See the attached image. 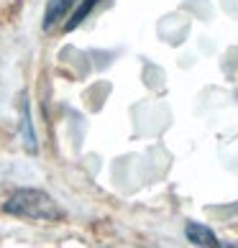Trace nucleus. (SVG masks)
Wrapping results in <instances>:
<instances>
[{
  "instance_id": "6",
  "label": "nucleus",
  "mask_w": 238,
  "mask_h": 248,
  "mask_svg": "<svg viewBox=\"0 0 238 248\" xmlns=\"http://www.w3.org/2000/svg\"><path fill=\"white\" fill-rule=\"evenodd\" d=\"M218 248H238V243H218Z\"/></svg>"
},
{
  "instance_id": "3",
  "label": "nucleus",
  "mask_w": 238,
  "mask_h": 248,
  "mask_svg": "<svg viewBox=\"0 0 238 248\" xmlns=\"http://www.w3.org/2000/svg\"><path fill=\"white\" fill-rule=\"evenodd\" d=\"M77 0H49L47 5V13H44V29H51V26H57L64 16H67V11L72 5H75Z\"/></svg>"
},
{
  "instance_id": "1",
  "label": "nucleus",
  "mask_w": 238,
  "mask_h": 248,
  "mask_svg": "<svg viewBox=\"0 0 238 248\" xmlns=\"http://www.w3.org/2000/svg\"><path fill=\"white\" fill-rule=\"evenodd\" d=\"M3 210L13 217H26V220H54L64 217V210L54 202L51 195H47L44 189H18L5 200Z\"/></svg>"
},
{
  "instance_id": "4",
  "label": "nucleus",
  "mask_w": 238,
  "mask_h": 248,
  "mask_svg": "<svg viewBox=\"0 0 238 248\" xmlns=\"http://www.w3.org/2000/svg\"><path fill=\"white\" fill-rule=\"evenodd\" d=\"M97 5V0H79V5L75 8V13H72V18L67 21V26H64V29L67 31H72V29H77V26L85 21V18L93 13V8Z\"/></svg>"
},
{
  "instance_id": "2",
  "label": "nucleus",
  "mask_w": 238,
  "mask_h": 248,
  "mask_svg": "<svg viewBox=\"0 0 238 248\" xmlns=\"http://www.w3.org/2000/svg\"><path fill=\"white\" fill-rule=\"evenodd\" d=\"M185 235H187L190 243H195L200 248H218V243H221L218 235L203 223H187L185 225Z\"/></svg>"
},
{
  "instance_id": "5",
  "label": "nucleus",
  "mask_w": 238,
  "mask_h": 248,
  "mask_svg": "<svg viewBox=\"0 0 238 248\" xmlns=\"http://www.w3.org/2000/svg\"><path fill=\"white\" fill-rule=\"evenodd\" d=\"M23 133H26V149H29V151H36L33 131H31V118H29V103H23Z\"/></svg>"
}]
</instances>
